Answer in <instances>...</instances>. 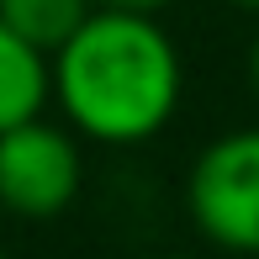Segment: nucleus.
<instances>
[{"instance_id": "1", "label": "nucleus", "mask_w": 259, "mask_h": 259, "mask_svg": "<svg viewBox=\"0 0 259 259\" xmlns=\"http://www.w3.org/2000/svg\"><path fill=\"white\" fill-rule=\"evenodd\" d=\"M53 106L85 143L133 148L175 122L185 64L175 37L148 11L96 6L69 42L48 53Z\"/></svg>"}, {"instance_id": "2", "label": "nucleus", "mask_w": 259, "mask_h": 259, "mask_svg": "<svg viewBox=\"0 0 259 259\" xmlns=\"http://www.w3.org/2000/svg\"><path fill=\"white\" fill-rule=\"evenodd\" d=\"M191 228L222 254H259V127L211 138L185 175Z\"/></svg>"}, {"instance_id": "3", "label": "nucleus", "mask_w": 259, "mask_h": 259, "mask_svg": "<svg viewBox=\"0 0 259 259\" xmlns=\"http://www.w3.org/2000/svg\"><path fill=\"white\" fill-rule=\"evenodd\" d=\"M85 191V148L69 122L27 116L0 133V206L21 222L64 217Z\"/></svg>"}, {"instance_id": "4", "label": "nucleus", "mask_w": 259, "mask_h": 259, "mask_svg": "<svg viewBox=\"0 0 259 259\" xmlns=\"http://www.w3.org/2000/svg\"><path fill=\"white\" fill-rule=\"evenodd\" d=\"M53 101V69H48V53L32 48L27 37L0 21V133L27 116H42Z\"/></svg>"}, {"instance_id": "5", "label": "nucleus", "mask_w": 259, "mask_h": 259, "mask_svg": "<svg viewBox=\"0 0 259 259\" xmlns=\"http://www.w3.org/2000/svg\"><path fill=\"white\" fill-rule=\"evenodd\" d=\"M90 11H96V0H0V21L42 53L69 42Z\"/></svg>"}, {"instance_id": "6", "label": "nucleus", "mask_w": 259, "mask_h": 259, "mask_svg": "<svg viewBox=\"0 0 259 259\" xmlns=\"http://www.w3.org/2000/svg\"><path fill=\"white\" fill-rule=\"evenodd\" d=\"M96 6H122V11H148V16H159V11L175 6V0H96Z\"/></svg>"}, {"instance_id": "7", "label": "nucleus", "mask_w": 259, "mask_h": 259, "mask_svg": "<svg viewBox=\"0 0 259 259\" xmlns=\"http://www.w3.org/2000/svg\"><path fill=\"white\" fill-rule=\"evenodd\" d=\"M249 85H254V96H259V32H254V42H249Z\"/></svg>"}, {"instance_id": "8", "label": "nucleus", "mask_w": 259, "mask_h": 259, "mask_svg": "<svg viewBox=\"0 0 259 259\" xmlns=\"http://www.w3.org/2000/svg\"><path fill=\"white\" fill-rule=\"evenodd\" d=\"M233 6H238V11H259V0H233Z\"/></svg>"}, {"instance_id": "9", "label": "nucleus", "mask_w": 259, "mask_h": 259, "mask_svg": "<svg viewBox=\"0 0 259 259\" xmlns=\"http://www.w3.org/2000/svg\"><path fill=\"white\" fill-rule=\"evenodd\" d=\"M154 259H196V254H154Z\"/></svg>"}, {"instance_id": "10", "label": "nucleus", "mask_w": 259, "mask_h": 259, "mask_svg": "<svg viewBox=\"0 0 259 259\" xmlns=\"http://www.w3.org/2000/svg\"><path fill=\"white\" fill-rule=\"evenodd\" d=\"M0 259H11V254H6V249H0Z\"/></svg>"}]
</instances>
